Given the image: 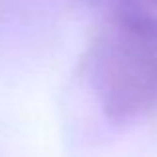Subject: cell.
Masks as SVG:
<instances>
[{
	"label": "cell",
	"instance_id": "obj_1",
	"mask_svg": "<svg viewBox=\"0 0 157 157\" xmlns=\"http://www.w3.org/2000/svg\"><path fill=\"white\" fill-rule=\"evenodd\" d=\"M92 84L101 109L115 123L157 115V48L115 24L98 44Z\"/></svg>",
	"mask_w": 157,
	"mask_h": 157
},
{
	"label": "cell",
	"instance_id": "obj_2",
	"mask_svg": "<svg viewBox=\"0 0 157 157\" xmlns=\"http://www.w3.org/2000/svg\"><path fill=\"white\" fill-rule=\"evenodd\" d=\"M133 2H137V4H141V6H145V8H149V10L157 12V0H133Z\"/></svg>",
	"mask_w": 157,
	"mask_h": 157
}]
</instances>
